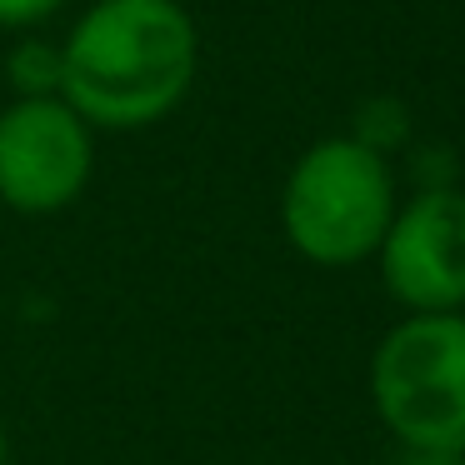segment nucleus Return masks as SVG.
I'll return each instance as SVG.
<instances>
[{
  "instance_id": "1",
  "label": "nucleus",
  "mask_w": 465,
  "mask_h": 465,
  "mask_svg": "<svg viewBox=\"0 0 465 465\" xmlns=\"http://www.w3.org/2000/svg\"><path fill=\"white\" fill-rule=\"evenodd\" d=\"M201 75V25L185 0H91L61 35V101L101 131H151Z\"/></svg>"
},
{
  "instance_id": "2",
  "label": "nucleus",
  "mask_w": 465,
  "mask_h": 465,
  "mask_svg": "<svg viewBox=\"0 0 465 465\" xmlns=\"http://www.w3.org/2000/svg\"><path fill=\"white\" fill-rule=\"evenodd\" d=\"M395 195L391 155L371 151L355 135H325L305 145L281 185V235L301 261L321 271H351L375 261Z\"/></svg>"
},
{
  "instance_id": "3",
  "label": "nucleus",
  "mask_w": 465,
  "mask_h": 465,
  "mask_svg": "<svg viewBox=\"0 0 465 465\" xmlns=\"http://www.w3.org/2000/svg\"><path fill=\"white\" fill-rule=\"evenodd\" d=\"M371 405L401 450L465 455V311L395 321L371 351Z\"/></svg>"
},
{
  "instance_id": "4",
  "label": "nucleus",
  "mask_w": 465,
  "mask_h": 465,
  "mask_svg": "<svg viewBox=\"0 0 465 465\" xmlns=\"http://www.w3.org/2000/svg\"><path fill=\"white\" fill-rule=\"evenodd\" d=\"M95 175V131L61 95H11L0 105V205L61 215Z\"/></svg>"
},
{
  "instance_id": "5",
  "label": "nucleus",
  "mask_w": 465,
  "mask_h": 465,
  "mask_svg": "<svg viewBox=\"0 0 465 465\" xmlns=\"http://www.w3.org/2000/svg\"><path fill=\"white\" fill-rule=\"evenodd\" d=\"M381 281L405 315L465 311V191L430 185L395 205L381 251Z\"/></svg>"
},
{
  "instance_id": "6",
  "label": "nucleus",
  "mask_w": 465,
  "mask_h": 465,
  "mask_svg": "<svg viewBox=\"0 0 465 465\" xmlns=\"http://www.w3.org/2000/svg\"><path fill=\"white\" fill-rule=\"evenodd\" d=\"M5 81L11 95H61V41L21 35L5 51Z\"/></svg>"
},
{
  "instance_id": "7",
  "label": "nucleus",
  "mask_w": 465,
  "mask_h": 465,
  "mask_svg": "<svg viewBox=\"0 0 465 465\" xmlns=\"http://www.w3.org/2000/svg\"><path fill=\"white\" fill-rule=\"evenodd\" d=\"M65 5H71V0H0V31L31 35V31H41L45 21H55Z\"/></svg>"
},
{
  "instance_id": "8",
  "label": "nucleus",
  "mask_w": 465,
  "mask_h": 465,
  "mask_svg": "<svg viewBox=\"0 0 465 465\" xmlns=\"http://www.w3.org/2000/svg\"><path fill=\"white\" fill-rule=\"evenodd\" d=\"M395 465H465V455H450V450H401Z\"/></svg>"
},
{
  "instance_id": "9",
  "label": "nucleus",
  "mask_w": 465,
  "mask_h": 465,
  "mask_svg": "<svg viewBox=\"0 0 465 465\" xmlns=\"http://www.w3.org/2000/svg\"><path fill=\"white\" fill-rule=\"evenodd\" d=\"M0 465H11V425L0 415Z\"/></svg>"
}]
</instances>
